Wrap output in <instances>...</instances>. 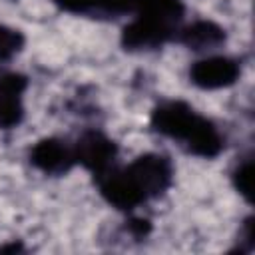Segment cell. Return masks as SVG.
I'll list each match as a JSON object with an SVG mask.
<instances>
[{
    "instance_id": "1",
    "label": "cell",
    "mask_w": 255,
    "mask_h": 255,
    "mask_svg": "<svg viewBox=\"0 0 255 255\" xmlns=\"http://www.w3.org/2000/svg\"><path fill=\"white\" fill-rule=\"evenodd\" d=\"M151 128L161 135L185 141L189 151L199 157L211 159L223 149V137L217 128L179 100L159 104L151 112Z\"/></svg>"
},
{
    "instance_id": "2",
    "label": "cell",
    "mask_w": 255,
    "mask_h": 255,
    "mask_svg": "<svg viewBox=\"0 0 255 255\" xmlns=\"http://www.w3.org/2000/svg\"><path fill=\"white\" fill-rule=\"evenodd\" d=\"M128 171L137 183V187L143 191L145 199L159 197L163 191H167L173 177L171 161L159 153H143L135 157L128 165Z\"/></svg>"
},
{
    "instance_id": "3",
    "label": "cell",
    "mask_w": 255,
    "mask_h": 255,
    "mask_svg": "<svg viewBox=\"0 0 255 255\" xmlns=\"http://www.w3.org/2000/svg\"><path fill=\"white\" fill-rule=\"evenodd\" d=\"M96 183H98L104 199L110 205H114L116 209L131 211L145 201L143 191L137 187V183L129 175L128 167L120 169V167L112 165L110 169H106L104 173H100L96 177Z\"/></svg>"
},
{
    "instance_id": "4",
    "label": "cell",
    "mask_w": 255,
    "mask_h": 255,
    "mask_svg": "<svg viewBox=\"0 0 255 255\" xmlns=\"http://www.w3.org/2000/svg\"><path fill=\"white\" fill-rule=\"evenodd\" d=\"M72 149H74L76 163H82L88 171L94 173V177H98L100 173L110 169L114 165V159L118 153L116 143L106 133L96 131V129L82 133Z\"/></svg>"
},
{
    "instance_id": "5",
    "label": "cell",
    "mask_w": 255,
    "mask_h": 255,
    "mask_svg": "<svg viewBox=\"0 0 255 255\" xmlns=\"http://www.w3.org/2000/svg\"><path fill=\"white\" fill-rule=\"evenodd\" d=\"M173 32V24L155 16L137 14L122 32V46L126 50H143L161 46L169 40Z\"/></svg>"
},
{
    "instance_id": "6",
    "label": "cell",
    "mask_w": 255,
    "mask_h": 255,
    "mask_svg": "<svg viewBox=\"0 0 255 255\" xmlns=\"http://www.w3.org/2000/svg\"><path fill=\"white\" fill-rule=\"evenodd\" d=\"M239 64L227 56H209L189 68V80L201 90H219L235 84Z\"/></svg>"
},
{
    "instance_id": "7",
    "label": "cell",
    "mask_w": 255,
    "mask_h": 255,
    "mask_svg": "<svg viewBox=\"0 0 255 255\" xmlns=\"http://www.w3.org/2000/svg\"><path fill=\"white\" fill-rule=\"evenodd\" d=\"M30 163L44 173L62 175L76 163L74 149L58 137H44L30 149Z\"/></svg>"
},
{
    "instance_id": "8",
    "label": "cell",
    "mask_w": 255,
    "mask_h": 255,
    "mask_svg": "<svg viewBox=\"0 0 255 255\" xmlns=\"http://www.w3.org/2000/svg\"><path fill=\"white\" fill-rule=\"evenodd\" d=\"M225 40V30L209 20H197L191 26L181 30V42L193 50H203L209 46H217Z\"/></svg>"
},
{
    "instance_id": "9",
    "label": "cell",
    "mask_w": 255,
    "mask_h": 255,
    "mask_svg": "<svg viewBox=\"0 0 255 255\" xmlns=\"http://www.w3.org/2000/svg\"><path fill=\"white\" fill-rule=\"evenodd\" d=\"M62 10L72 14H92V12H120L118 0H54Z\"/></svg>"
},
{
    "instance_id": "10",
    "label": "cell",
    "mask_w": 255,
    "mask_h": 255,
    "mask_svg": "<svg viewBox=\"0 0 255 255\" xmlns=\"http://www.w3.org/2000/svg\"><path fill=\"white\" fill-rule=\"evenodd\" d=\"M24 118L22 96L0 92V128H14Z\"/></svg>"
},
{
    "instance_id": "11",
    "label": "cell",
    "mask_w": 255,
    "mask_h": 255,
    "mask_svg": "<svg viewBox=\"0 0 255 255\" xmlns=\"http://www.w3.org/2000/svg\"><path fill=\"white\" fill-rule=\"evenodd\" d=\"M24 34L10 26H0V62L10 60L24 48Z\"/></svg>"
},
{
    "instance_id": "12",
    "label": "cell",
    "mask_w": 255,
    "mask_h": 255,
    "mask_svg": "<svg viewBox=\"0 0 255 255\" xmlns=\"http://www.w3.org/2000/svg\"><path fill=\"white\" fill-rule=\"evenodd\" d=\"M233 185H235V189H237L247 201L253 199V163H251V161L241 163V165L233 171Z\"/></svg>"
},
{
    "instance_id": "13",
    "label": "cell",
    "mask_w": 255,
    "mask_h": 255,
    "mask_svg": "<svg viewBox=\"0 0 255 255\" xmlns=\"http://www.w3.org/2000/svg\"><path fill=\"white\" fill-rule=\"evenodd\" d=\"M26 86H28V80H26V76H22V74H16V72L0 74V92L14 94V96H22L24 90H26Z\"/></svg>"
},
{
    "instance_id": "14",
    "label": "cell",
    "mask_w": 255,
    "mask_h": 255,
    "mask_svg": "<svg viewBox=\"0 0 255 255\" xmlns=\"http://www.w3.org/2000/svg\"><path fill=\"white\" fill-rule=\"evenodd\" d=\"M129 231L135 235V237H143L151 231V223L143 217H137V219H131L129 221Z\"/></svg>"
}]
</instances>
